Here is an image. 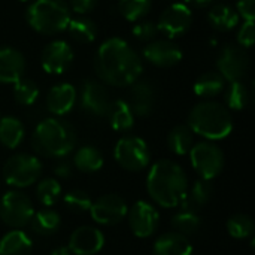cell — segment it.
Here are the masks:
<instances>
[{
  "label": "cell",
  "instance_id": "5bb4252c",
  "mask_svg": "<svg viewBox=\"0 0 255 255\" xmlns=\"http://www.w3.org/2000/svg\"><path fill=\"white\" fill-rule=\"evenodd\" d=\"M111 105L108 90L94 79L84 81L81 87V109L90 117H106Z\"/></svg>",
  "mask_w": 255,
  "mask_h": 255
},
{
  "label": "cell",
  "instance_id": "1f68e13d",
  "mask_svg": "<svg viewBox=\"0 0 255 255\" xmlns=\"http://www.w3.org/2000/svg\"><path fill=\"white\" fill-rule=\"evenodd\" d=\"M70 37L78 43H91L97 37V25L93 19L79 16L69 21L67 25Z\"/></svg>",
  "mask_w": 255,
  "mask_h": 255
},
{
  "label": "cell",
  "instance_id": "484cf974",
  "mask_svg": "<svg viewBox=\"0 0 255 255\" xmlns=\"http://www.w3.org/2000/svg\"><path fill=\"white\" fill-rule=\"evenodd\" d=\"M73 166L82 173H96L103 167V154L93 145L81 146L73 155Z\"/></svg>",
  "mask_w": 255,
  "mask_h": 255
},
{
  "label": "cell",
  "instance_id": "e575fe53",
  "mask_svg": "<svg viewBox=\"0 0 255 255\" xmlns=\"http://www.w3.org/2000/svg\"><path fill=\"white\" fill-rule=\"evenodd\" d=\"M227 232L235 239H247L254 235V221L247 214H236L227 220Z\"/></svg>",
  "mask_w": 255,
  "mask_h": 255
},
{
  "label": "cell",
  "instance_id": "7402d4cb",
  "mask_svg": "<svg viewBox=\"0 0 255 255\" xmlns=\"http://www.w3.org/2000/svg\"><path fill=\"white\" fill-rule=\"evenodd\" d=\"M212 194H214L212 182L206 179H197L191 187H188L187 194L179 206L184 211L199 212L211 202Z\"/></svg>",
  "mask_w": 255,
  "mask_h": 255
},
{
  "label": "cell",
  "instance_id": "74e56055",
  "mask_svg": "<svg viewBox=\"0 0 255 255\" xmlns=\"http://www.w3.org/2000/svg\"><path fill=\"white\" fill-rule=\"evenodd\" d=\"M63 202H64V206L73 212V214H84V212H90V208H91V197L87 191L84 190H72L69 191L64 197H63Z\"/></svg>",
  "mask_w": 255,
  "mask_h": 255
},
{
  "label": "cell",
  "instance_id": "f1b7e54d",
  "mask_svg": "<svg viewBox=\"0 0 255 255\" xmlns=\"http://www.w3.org/2000/svg\"><path fill=\"white\" fill-rule=\"evenodd\" d=\"M194 145V133L187 124L173 127L167 136V146L175 155H187Z\"/></svg>",
  "mask_w": 255,
  "mask_h": 255
},
{
  "label": "cell",
  "instance_id": "7c38bea8",
  "mask_svg": "<svg viewBox=\"0 0 255 255\" xmlns=\"http://www.w3.org/2000/svg\"><path fill=\"white\" fill-rule=\"evenodd\" d=\"M127 203L118 194H105L93 200L90 214L91 218L102 226L120 224L127 217Z\"/></svg>",
  "mask_w": 255,
  "mask_h": 255
},
{
  "label": "cell",
  "instance_id": "b9f144b4",
  "mask_svg": "<svg viewBox=\"0 0 255 255\" xmlns=\"http://www.w3.org/2000/svg\"><path fill=\"white\" fill-rule=\"evenodd\" d=\"M70 3V9L79 15H84V13H88L91 12L96 4H97V0H69Z\"/></svg>",
  "mask_w": 255,
  "mask_h": 255
},
{
  "label": "cell",
  "instance_id": "60d3db41",
  "mask_svg": "<svg viewBox=\"0 0 255 255\" xmlns=\"http://www.w3.org/2000/svg\"><path fill=\"white\" fill-rule=\"evenodd\" d=\"M238 15L245 21L255 19V0H238Z\"/></svg>",
  "mask_w": 255,
  "mask_h": 255
},
{
  "label": "cell",
  "instance_id": "277c9868",
  "mask_svg": "<svg viewBox=\"0 0 255 255\" xmlns=\"http://www.w3.org/2000/svg\"><path fill=\"white\" fill-rule=\"evenodd\" d=\"M187 126L194 134L212 142L226 139L233 131V118L224 105L203 100L190 111Z\"/></svg>",
  "mask_w": 255,
  "mask_h": 255
},
{
  "label": "cell",
  "instance_id": "ee69618b",
  "mask_svg": "<svg viewBox=\"0 0 255 255\" xmlns=\"http://www.w3.org/2000/svg\"><path fill=\"white\" fill-rule=\"evenodd\" d=\"M211 3H212V0H184V4L187 7H196V9L208 7Z\"/></svg>",
  "mask_w": 255,
  "mask_h": 255
},
{
  "label": "cell",
  "instance_id": "2e32d148",
  "mask_svg": "<svg viewBox=\"0 0 255 255\" xmlns=\"http://www.w3.org/2000/svg\"><path fill=\"white\" fill-rule=\"evenodd\" d=\"M67 247L75 255H96L105 247V236L96 227L81 226L72 232Z\"/></svg>",
  "mask_w": 255,
  "mask_h": 255
},
{
  "label": "cell",
  "instance_id": "e0dca14e",
  "mask_svg": "<svg viewBox=\"0 0 255 255\" xmlns=\"http://www.w3.org/2000/svg\"><path fill=\"white\" fill-rule=\"evenodd\" d=\"M143 58L158 67H172L182 60V51L169 39L151 40L143 48Z\"/></svg>",
  "mask_w": 255,
  "mask_h": 255
},
{
  "label": "cell",
  "instance_id": "7a4b0ae2",
  "mask_svg": "<svg viewBox=\"0 0 255 255\" xmlns=\"http://www.w3.org/2000/svg\"><path fill=\"white\" fill-rule=\"evenodd\" d=\"M188 190V178L184 169L172 160L155 161L146 178L149 197L161 208H176Z\"/></svg>",
  "mask_w": 255,
  "mask_h": 255
},
{
  "label": "cell",
  "instance_id": "4316f807",
  "mask_svg": "<svg viewBox=\"0 0 255 255\" xmlns=\"http://www.w3.org/2000/svg\"><path fill=\"white\" fill-rule=\"evenodd\" d=\"M25 136L22 123L15 117L0 118V143L9 149H15L21 145Z\"/></svg>",
  "mask_w": 255,
  "mask_h": 255
},
{
  "label": "cell",
  "instance_id": "30bf717a",
  "mask_svg": "<svg viewBox=\"0 0 255 255\" xmlns=\"http://www.w3.org/2000/svg\"><path fill=\"white\" fill-rule=\"evenodd\" d=\"M218 73L229 82L242 81L250 69V55L239 45H226L217 60Z\"/></svg>",
  "mask_w": 255,
  "mask_h": 255
},
{
  "label": "cell",
  "instance_id": "d590c367",
  "mask_svg": "<svg viewBox=\"0 0 255 255\" xmlns=\"http://www.w3.org/2000/svg\"><path fill=\"white\" fill-rule=\"evenodd\" d=\"M152 6V0H120L118 1V10L120 13L133 22L140 21Z\"/></svg>",
  "mask_w": 255,
  "mask_h": 255
},
{
  "label": "cell",
  "instance_id": "603a6c76",
  "mask_svg": "<svg viewBox=\"0 0 255 255\" xmlns=\"http://www.w3.org/2000/svg\"><path fill=\"white\" fill-rule=\"evenodd\" d=\"M31 238L22 230H10L0 239V255H31Z\"/></svg>",
  "mask_w": 255,
  "mask_h": 255
},
{
  "label": "cell",
  "instance_id": "9a60e30c",
  "mask_svg": "<svg viewBox=\"0 0 255 255\" xmlns=\"http://www.w3.org/2000/svg\"><path fill=\"white\" fill-rule=\"evenodd\" d=\"M73 61V49L64 40H52L49 42L40 55L42 67L49 75H61L64 73Z\"/></svg>",
  "mask_w": 255,
  "mask_h": 255
},
{
  "label": "cell",
  "instance_id": "5b68a950",
  "mask_svg": "<svg viewBox=\"0 0 255 255\" xmlns=\"http://www.w3.org/2000/svg\"><path fill=\"white\" fill-rule=\"evenodd\" d=\"M28 25L40 34H57L67 28L70 7L64 0H33L25 12Z\"/></svg>",
  "mask_w": 255,
  "mask_h": 255
},
{
  "label": "cell",
  "instance_id": "f546056e",
  "mask_svg": "<svg viewBox=\"0 0 255 255\" xmlns=\"http://www.w3.org/2000/svg\"><path fill=\"white\" fill-rule=\"evenodd\" d=\"M239 18L241 16L238 15L236 9L229 4H217L208 13L211 25L218 31H230L238 25Z\"/></svg>",
  "mask_w": 255,
  "mask_h": 255
},
{
  "label": "cell",
  "instance_id": "ffe728a7",
  "mask_svg": "<svg viewBox=\"0 0 255 255\" xmlns=\"http://www.w3.org/2000/svg\"><path fill=\"white\" fill-rule=\"evenodd\" d=\"M76 103V90L72 84L61 82L54 85L46 94V109L57 115L69 114Z\"/></svg>",
  "mask_w": 255,
  "mask_h": 255
},
{
  "label": "cell",
  "instance_id": "d6986e66",
  "mask_svg": "<svg viewBox=\"0 0 255 255\" xmlns=\"http://www.w3.org/2000/svg\"><path fill=\"white\" fill-rule=\"evenodd\" d=\"M24 70L25 58L18 49L0 48V84H15L24 76Z\"/></svg>",
  "mask_w": 255,
  "mask_h": 255
},
{
  "label": "cell",
  "instance_id": "f35d334b",
  "mask_svg": "<svg viewBox=\"0 0 255 255\" xmlns=\"http://www.w3.org/2000/svg\"><path fill=\"white\" fill-rule=\"evenodd\" d=\"M158 33L157 24L152 21H137L133 27V36L142 42H151Z\"/></svg>",
  "mask_w": 255,
  "mask_h": 255
},
{
  "label": "cell",
  "instance_id": "8fae6325",
  "mask_svg": "<svg viewBox=\"0 0 255 255\" xmlns=\"http://www.w3.org/2000/svg\"><path fill=\"white\" fill-rule=\"evenodd\" d=\"M128 226L134 236L145 239L152 236L160 224V214L157 208L145 200H137L127 211Z\"/></svg>",
  "mask_w": 255,
  "mask_h": 255
},
{
  "label": "cell",
  "instance_id": "4dcf8cb0",
  "mask_svg": "<svg viewBox=\"0 0 255 255\" xmlns=\"http://www.w3.org/2000/svg\"><path fill=\"white\" fill-rule=\"evenodd\" d=\"M224 100H226V108L230 111H244L251 100V93L248 85L244 81H235L230 82L227 88H224Z\"/></svg>",
  "mask_w": 255,
  "mask_h": 255
},
{
  "label": "cell",
  "instance_id": "ba28073f",
  "mask_svg": "<svg viewBox=\"0 0 255 255\" xmlns=\"http://www.w3.org/2000/svg\"><path fill=\"white\" fill-rule=\"evenodd\" d=\"M115 161L127 172H142L151 163L148 143L137 136L121 137L114 149Z\"/></svg>",
  "mask_w": 255,
  "mask_h": 255
},
{
  "label": "cell",
  "instance_id": "3957f363",
  "mask_svg": "<svg viewBox=\"0 0 255 255\" xmlns=\"http://www.w3.org/2000/svg\"><path fill=\"white\" fill-rule=\"evenodd\" d=\"M76 131L70 123L61 118L40 121L30 139L36 155L45 158H64L76 146Z\"/></svg>",
  "mask_w": 255,
  "mask_h": 255
},
{
  "label": "cell",
  "instance_id": "44dd1931",
  "mask_svg": "<svg viewBox=\"0 0 255 255\" xmlns=\"http://www.w3.org/2000/svg\"><path fill=\"white\" fill-rule=\"evenodd\" d=\"M154 255H191L193 245L190 239L176 232L160 235L152 247Z\"/></svg>",
  "mask_w": 255,
  "mask_h": 255
},
{
  "label": "cell",
  "instance_id": "d6a6232c",
  "mask_svg": "<svg viewBox=\"0 0 255 255\" xmlns=\"http://www.w3.org/2000/svg\"><path fill=\"white\" fill-rule=\"evenodd\" d=\"M170 224L173 227V230L176 233H181L184 236H193L196 235L200 227H202V220L199 217V212H191V211H184L181 209L179 212H176Z\"/></svg>",
  "mask_w": 255,
  "mask_h": 255
},
{
  "label": "cell",
  "instance_id": "4fadbf2b",
  "mask_svg": "<svg viewBox=\"0 0 255 255\" xmlns=\"http://www.w3.org/2000/svg\"><path fill=\"white\" fill-rule=\"evenodd\" d=\"M193 22V12L184 3H173L160 15L157 28L167 37L173 39L188 31Z\"/></svg>",
  "mask_w": 255,
  "mask_h": 255
},
{
  "label": "cell",
  "instance_id": "83f0119b",
  "mask_svg": "<svg viewBox=\"0 0 255 255\" xmlns=\"http://www.w3.org/2000/svg\"><path fill=\"white\" fill-rule=\"evenodd\" d=\"M226 88V79L218 72H206L194 84V93L202 99H214Z\"/></svg>",
  "mask_w": 255,
  "mask_h": 255
},
{
  "label": "cell",
  "instance_id": "6da1fadb",
  "mask_svg": "<svg viewBox=\"0 0 255 255\" xmlns=\"http://www.w3.org/2000/svg\"><path fill=\"white\" fill-rule=\"evenodd\" d=\"M142 60L121 37L106 39L96 52L94 70L97 76L112 87H128L142 73Z\"/></svg>",
  "mask_w": 255,
  "mask_h": 255
},
{
  "label": "cell",
  "instance_id": "9c48e42d",
  "mask_svg": "<svg viewBox=\"0 0 255 255\" xmlns=\"http://www.w3.org/2000/svg\"><path fill=\"white\" fill-rule=\"evenodd\" d=\"M190 154V161L193 169L197 172L200 179L212 181L224 169V152L214 142H199L194 143Z\"/></svg>",
  "mask_w": 255,
  "mask_h": 255
},
{
  "label": "cell",
  "instance_id": "836d02e7",
  "mask_svg": "<svg viewBox=\"0 0 255 255\" xmlns=\"http://www.w3.org/2000/svg\"><path fill=\"white\" fill-rule=\"evenodd\" d=\"M36 196L45 208H51L61 197V184L55 178L42 179L36 187Z\"/></svg>",
  "mask_w": 255,
  "mask_h": 255
},
{
  "label": "cell",
  "instance_id": "7bdbcfd3",
  "mask_svg": "<svg viewBox=\"0 0 255 255\" xmlns=\"http://www.w3.org/2000/svg\"><path fill=\"white\" fill-rule=\"evenodd\" d=\"M54 173L60 179H69L72 176V173H73V167H72V164L67 160H61V161H58L55 164Z\"/></svg>",
  "mask_w": 255,
  "mask_h": 255
},
{
  "label": "cell",
  "instance_id": "f6af8a7d",
  "mask_svg": "<svg viewBox=\"0 0 255 255\" xmlns=\"http://www.w3.org/2000/svg\"><path fill=\"white\" fill-rule=\"evenodd\" d=\"M51 255H72L69 247H57L51 251Z\"/></svg>",
  "mask_w": 255,
  "mask_h": 255
},
{
  "label": "cell",
  "instance_id": "8992f818",
  "mask_svg": "<svg viewBox=\"0 0 255 255\" xmlns=\"http://www.w3.org/2000/svg\"><path fill=\"white\" fill-rule=\"evenodd\" d=\"M42 169L43 166L36 155L15 154L3 166V179L15 190L27 188L39 181Z\"/></svg>",
  "mask_w": 255,
  "mask_h": 255
},
{
  "label": "cell",
  "instance_id": "d4e9b609",
  "mask_svg": "<svg viewBox=\"0 0 255 255\" xmlns=\"http://www.w3.org/2000/svg\"><path fill=\"white\" fill-rule=\"evenodd\" d=\"M28 226L31 227L33 233H36L37 236H43V238L52 236L58 232L61 226V217L58 215L57 211L45 208L34 212Z\"/></svg>",
  "mask_w": 255,
  "mask_h": 255
},
{
  "label": "cell",
  "instance_id": "52a82bcc",
  "mask_svg": "<svg viewBox=\"0 0 255 255\" xmlns=\"http://www.w3.org/2000/svg\"><path fill=\"white\" fill-rule=\"evenodd\" d=\"M34 215L30 197L21 190H10L0 199V220L10 229L27 227Z\"/></svg>",
  "mask_w": 255,
  "mask_h": 255
},
{
  "label": "cell",
  "instance_id": "cb8c5ba5",
  "mask_svg": "<svg viewBox=\"0 0 255 255\" xmlns=\"http://www.w3.org/2000/svg\"><path fill=\"white\" fill-rule=\"evenodd\" d=\"M106 117L115 131H128L134 126V114L128 102L121 99L111 102Z\"/></svg>",
  "mask_w": 255,
  "mask_h": 255
},
{
  "label": "cell",
  "instance_id": "ab89813d",
  "mask_svg": "<svg viewBox=\"0 0 255 255\" xmlns=\"http://www.w3.org/2000/svg\"><path fill=\"white\" fill-rule=\"evenodd\" d=\"M255 42V24L254 21H245L238 33V43L242 48H251Z\"/></svg>",
  "mask_w": 255,
  "mask_h": 255
},
{
  "label": "cell",
  "instance_id": "8d00e7d4",
  "mask_svg": "<svg viewBox=\"0 0 255 255\" xmlns=\"http://www.w3.org/2000/svg\"><path fill=\"white\" fill-rule=\"evenodd\" d=\"M13 97L22 106H31L39 97V87L33 79L21 78L13 84Z\"/></svg>",
  "mask_w": 255,
  "mask_h": 255
},
{
  "label": "cell",
  "instance_id": "bcb514c9",
  "mask_svg": "<svg viewBox=\"0 0 255 255\" xmlns=\"http://www.w3.org/2000/svg\"><path fill=\"white\" fill-rule=\"evenodd\" d=\"M19 1H30V0H19Z\"/></svg>",
  "mask_w": 255,
  "mask_h": 255
},
{
  "label": "cell",
  "instance_id": "ac0fdd59",
  "mask_svg": "<svg viewBox=\"0 0 255 255\" xmlns=\"http://www.w3.org/2000/svg\"><path fill=\"white\" fill-rule=\"evenodd\" d=\"M128 105L134 117H148L154 111L155 105V88L149 81H136L130 85Z\"/></svg>",
  "mask_w": 255,
  "mask_h": 255
}]
</instances>
